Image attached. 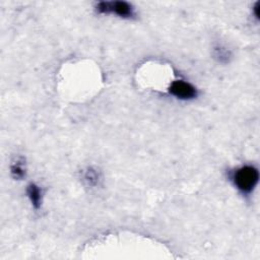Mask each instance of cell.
<instances>
[{"instance_id":"6da1fadb","label":"cell","mask_w":260,"mask_h":260,"mask_svg":"<svg viewBox=\"0 0 260 260\" xmlns=\"http://www.w3.org/2000/svg\"><path fill=\"white\" fill-rule=\"evenodd\" d=\"M234 186L243 194H251L259 181V172L253 166H242L237 168L231 175Z\"/></svg>"},{"instance_id":"7a4b0ae2","label":"cell","mask_w":260,"mask_h":260,"mask_svg":"<svg viewBox=\"0 0 260 260\" xmlns=\"http://www.w3.org/2000/svg\"><path fill=\"white\" fill-rule=\"evenodd\" d=\"M100 14H114L122 19H132L135 16L134 7L125 1H102L96 5Z\"/></svg>"},{"instance_id":"3957f363","label":"cell","mask_w":260,"mask_h":260,"mask_svg":"<svg viewBox=\"0 0 260 260\" xmlns=\"http://www.w3.org/2000/svg\"><path fill=\"white\" fill-rule=\"evenodd\" d=\"M169 93L179 100L190 101L197 97V90L193 84L185 80H174L169 88Z\"/></svg>"},{"instance_id":"277c9868","label":"cell","mask_w":260,"mask_h":260,"mask_svg":"<svg viewBox=\"0 0 260 260\" xmlns=\"http://www.w3.org/2000/svg\"><path fill=\"white\" fill-rule=\"evenodd\" d=\"M26 195L30 199L33 208L39 209L42 205V189L40 188V186L35 183L28 184L26 188Z\"/></svg>"},{"instance_id":"5b68a950","label":"cell","mask_w":260,"mask_h":260,"mask_svg":"<svg viewBox=\"0 0 260 260\" xmlns=\"http://www.w3.org/2000/svg\"><path fill=\"white\" fill-rule=\"evenodd\" d=\"M82 181L89 187H97L101 181L100 172L95 168H88L82 173Z\"/></svg>"},{"instance_id":"8992f818","label":"cell","mask_w":260,"mask_h":260,"mask_svg":"<svg viewBox=\"0 0 260 260\" xmlns=\"http://www.w3.org/2000/svg\"><path fill=\"white\" fill-rule=\"evenodd\" d=\"M10 173L11 176L16 180H23L26 177V169L23 158H18L16 162H13L10 166Z\"/></svg>"},{"instance_id":"52a82bcc","label":"cell","mask_w":260,"mask_h":260,"mask_svg":"<svg viewBox=\"0 0 260 260\" xmlns=\"http://www.w3.org/2000/svg\"><path fill=\"white\" fill-rule=\"evenodd\" d=\"M213 56L219 62L227 63L231 58V52L223 46H216L213 49Z\"/></svg>"}]
</instances>
